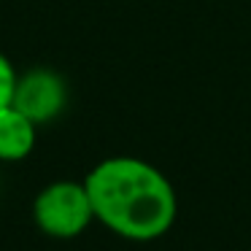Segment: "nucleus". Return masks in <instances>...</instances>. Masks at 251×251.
I'll use <instances>...</instances> for the list:
<instances>
[{
	"instance_id": "nucleus-1",
	"label": "nucleus",
	"mask_w": 251,
	"mask_h": 251,
	"mask_svg": "<svg viewBox=\"0 0 251 251\" xmlns=\"http://www.w3.org/2000/svg\"><path fill=\"white\" fill-rule=\"evenodd\" d=\"M84 186L103 227L119 238L149 243L173 227L178 200L168 176L138 157H108L98 162Z\"/></svg>"
},
{
	"instance_id": "nucleus-2",
	"label": "nucleus",
	"mask_w": 251,
	"mask_h": 251,
	"mask_svg": "<svg viewBox=\"0 0 251 251\" xmlns=\"http://www.w3.org/2000/svg\"><path fill=\"white\" fill-rule=\"evenodd\" d=\"M33 219L41 232L51 238H76L95 222L92 200L78 181H54L44 186L33 202Z\"/></svg>"
},
{
	"instance_id": "nucleus-3",
	"label": "nucleus",
	"mask_w": 251,
	"mask_h": 251,
	"mask_svg": "<svg viewBox=\"0 0 251 251\" xmlns=\"http://www.w3.org/2000/svg\"><path fill=\"white\" fill-rule=\"evenodd\" d=\"M11 105L35 125H49L68 108V81L60 71L35 65L19 73Z\"/></svg>"
},
{
	"instance_id": "nucleus-4",
	"label": "nucleus",
	"mask_w": 251,
	"mask_h": 251,
	"mask_svg": "<svg viewBox=\"0 0 251 251\" xmlns=\"http://www.w3.org/2000/svg\"><path fill=\"white\" fill-rule=\"evenodd\" d=\"M35 132L38 125L30 122L22 111L14 105L0 111V159L3 162H19L30 157L35 149Z\"/></svg>"
},
{
	"instance_id": "nucleus-5",
	"label": "nucleus",
	"mask_w": 251,
	"mask_h": 251,
	"mask_svg": "<svg viewBox=\"0 0 251 251\" xmlns=\"http://www.w3.org/2000/svg\"><path fill=\"white\" fill-rule=\"evenodd\" d=\"M17 68L11 65V60H8L3 51H0V111L8 108L14 100V89H17Z\"/></svg>"
}]
</instances>
